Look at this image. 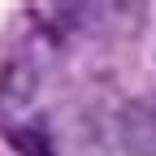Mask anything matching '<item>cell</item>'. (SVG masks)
<instances>
[{
  "mask_svg": "<svg viewBox=\"0 0 156 156\" xmlns=\"http://www.w3.org/2000/svg\"><path fill=\"white\" fill-rule=\"evenodd\" d=\"M117 143L126 156H156V100H130L117 113Z\"/></svg>",
  "mask_w": 156,
  "mask_h": 156,
  "instance_id": "6da1fadb",
  "label": "cell"
}]
</instances>
